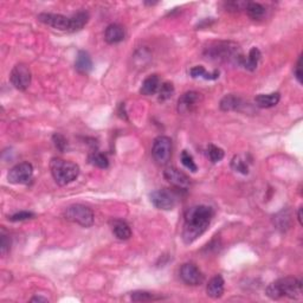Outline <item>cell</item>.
Returning <instances> with one entry per match:
<instances>
[{"label": "cell", "instance_id": "5", "mask_svg": "<svg viewBox=\"0 0 303 303\" xmlns=\"http://www.w3.org/2000/svg\"><path fill=\"white\" fill-rule=\"evenodd\" d=\"M64 217L83 227H90L94 224V212L90 207L82 204L70 205L64 211Z\"/></svg>", "mask_w": 303, "mask_h": 303}, {"label": "cell", "instance_id": "24", "mask_svg": "<svg viewBox=\"0 0 303 303\" xmlns=\"http://www.w3.org/2000/svg\"><path fill=\"white\" fill-rule=\"evenodd\" d=\"M245 11H247L248 16L250 17L251 19H254V20L262 19V18L265 16V12H266L265 7L263 6L262 4H259V3H251V2H249Z\"/></svg>", "mask_w": 303, "mask_h": 303}, {"label": "cell", "instance_id": "28", "mask_svg": "<svg viewBox=\"0 0 303 303\" xmlns=\"http://www.w3.org/2000/svg\"><path fill=\"white\" fill-rule=\"evenodd\" d=\"M158 94H159V101H160V102H165V101L169 100L173 95H174V85H173L171 82L161 83Z\"/></svg>", "mask_w": 303, "mask_h": 303}, {"label": "cell", "instance_id": "1", "mask_svg": "<svg viewBox=\"0 0 303 303\" xmlns=\"http://www.w3.org/2000/svg\"><path fill=\"white\" fill-rule=\"evenodd\" d=\"M215 212L207 205H196L185 212V223L183 229V240L185 244H192L201 234L206 232Z\"/></svg>", "mask_w": 303, "mask_h": 303}, {"label": "cell", "instance_id": "2", "mask_svg": "<svg viewBox=\"0 0 303 303\" xmlns=\"http://www.w3.org/2000/svg\"><path fill=\"white\" fill-rule=\"evenodd\" d=\"M265 294L271 300H280L282 297L297 300L302 296V282L296 277H283L270 283L266 287Z\"/></svg>", "mask_w": 303, "mask_h": 303}, {"label": "cell", "instance_id": "38", "mask_svg": "<svg viewBox=\"0 0 303 303\" xmlns=\"http://www.w3.org/2000/svg\"><path fill=\"white\" fill-rule=\"evenodd\" d=\"M297 219H298V223H300V225H302V207L298 208V214H297Z\"/></svg>", "mask_w": 303, "mask_h": 303}, {"label": "cell", "instance_id": "18", "mask_svg": "<svg viewBox=\"0 0 303 303\" xmlns=\"http://www.w3.org/2000/svg\"><path fill=\"white\" fill-rule=\"evenodd\" d=\"M243 106V100H241L239 96L232 95V94L223 97L221 103H219V108H221V110L223 111L240 110V108Z\"/></svg>", "mask_w": 303, "mask_h": 303}, {"label": "cell", "instance_id": "16", "mask_svg": "<svg viewBox=\"0 0 303 303\" xmlns=\"http://www.w3.org/2000/svg\"><path fill=\"white\" fill-rule=\"evenodd\" d=\"M75 69L77 73L82 75H86L92 71L93 59L89 53L84 51V50L78 51L77 57H76V60H75Z\"/></svg>", "mask_w": 303, "mask_h": 303}, {"label": "cell", "instance_id": "10", "mask_svg": "<svg viewBox=\"0 0 303 303\" xmlns=\"http://www.w3.org/2000/svg\"><path fill=\"white\" fill-rule=\"evenodd\" d=\"M38 20L41 23L51 26L56 30L70 32L71 30V19L70 17H66L63 14L56 13H41L38 14Z\"/></svg>", "mask_w": 303, "mask_h": 303}, {"label": "cell", "instance_id": "14", "mask_svg": "<svg viewBox=\"0 0 303 303\" xmlns=\"http://www.w3.org/2000/svg\"><path fill=\"white\" fill-rule=\"evenodd\" d=\"M126 38V31L120 24L108 25L104 31V39L108 44H117Z\"/></svg>", "mask_w": 303, "mask_h": 303}, {"label": "cell", "instance_id": "15", "mask_svg": "<svg viewBox=\"0 0 303 303\" xmlns=\"http://www.w3.org/2000/svg\"><path fill=\"white\" fill-rule=\"evenodd\" d=\"M224 279L221 275H217L208 281L206 286V293L211 298H221L224 294Z\"/></svg>", "mask_w": 303, "mask_h": 303}, {"label": "cell", "instance_id": "17", "mask_svg": "<svg viewBox=\"0 0 303 303\" xmlns=\"http://www.w3.org/2000/svg\"><path fill=\"white\" fill-rule=\"evenodd\" d=\"M281 100V94L280 93H271V94H261V95L256 96L255 102L256 106L259 108H272L279 104Z\"/></svg>", "mask_w": 303, "mask_h": 303}, {"label": "cell", "instance_id": "35", "mask_svg": "<svg viewBox=\"0 0 303 303\" xmlns=\"http://www.w3.org/2000/svg\"><path fill=\"white\" fill-rule=\"evenodd\" d=\"M52 140H53V143H55L56 148L58 150L64 152L68 148V141L63 135H60V134H58V133H56V134L52 136Z\"/></svg>", "mask_w": 303, "mask_h": 303}, {"label": "cell", "instance_id": "37", "mask_svg": "<svg viewBox=\"0 0 303 303\" xmlns=\"http://www.w3.org/2000/svg\"><path fill=\"white\" fill-rule=\"evenodd\" d=\"M31 302H49L48 298L41 297V296H36L34 298H31Z\"/></svg>", "mask_w": 303, "mask_h": 303}, {"label": "cell", "instance_id": "32", "mask_svg": "<svg viewBox=\"0 0 303 303\" xmlns=\"http://www.w3.org/2000/svg\"><path fill=\"white\" fill-rule=\"evenodd\" d=\"M249 2H244V0H232V2H226L224 4L226 11L230 12H239L241 10L247 9Z\"/></svg>", "mask_w": 303, "mask_h": 303}, {"label": "cell", "instance_id": "4", "mask_svg": "<svg viewBox=\"0 0 303 303\" xmlns=\"http://www.w3.org/2000/svg\"><path fill=\"white\" fill-rule=\"evenodd\" d=\"M204 56L207 59L216 62H226V60L236 58L240 60V55L238 53V45L232 42H216L205 48Z\"/></svg>", "mask_w": 303, "mask_h": 303}, {"label": "cell", "instance_id": "11", "mask_svg": "<svg viewBox=\"0 0 303 303\" xmlns=\"http://www.w3.org/2000/svg\"><path fill=\"white\" fill-rule=\"evenodd\" d=\"M180 279L187 286H200L204 282V275L193 263H185L180 268Z\"/></svg>", "mask_w": 303, "mask_h": 303}, {"label": "cell", "instance_id": "33", "mask_svg": "<svg viewBox=\"0 0 303 303\" xmlns=\"http://www.w3.org/2000/svg\"><path fill=\"white\" fill-rule=\"evenodd\" d=\"M275 221H276L277 229L286 230V229H288V227H289V224H290V216H289V214H288V212L282 211L276 216Z\"/></svg>", "mask_w": 303, "mask_h": 303}, {"label": "cell", "instance_id": "27", "mask_svg": "<svg viewBox=\"0 0 303 303\" xmlns=\"http://www.w3.org/2000/svg\"><path fill=\"white\" fill-rule=\"evenodd\" d=\"M89 161L90 164L99 168H107L109 166V160H108L107 155L100 153V152H93L89 155Z\"/></svg>", "mask_w": 303, "mask_h": 303}, {"label": "cell", "instance_id": "7", "mask_svg": "<svg viewBox=\"0 0 303 303\" xmlns=\"http://www.w3.org/2000/svg\"><path fill=\"white\" fill-rule=\"evenodd\" d=\"M31 81L32 74L30 68L26 64L19 63L17 66H14L13 69L11 70L10 82L12 83L14 88L20 90V92H25L30 86Z\"/></svg>", "mask_w": 303, "mask_h": 303}, {"label": "cell", "instance_id": "12", "mask_svg": "<svg viewBox=\"0 0 303 303\" xmlns=\"http://www.w3.org/2000/svg\"><path fill=\"white\" fill-rule=\"evenodd\" d=\"M164 176L167 181L179 190H187L191 185V179L185 173L175 167H167L164 171Z\"/></svg>", "mask_w": 303, "mask_h": 303}, {"label": "cell", "instance_id": "36", "mask_svg": "<svg viewBox=\"0 0 303 303\" xmlns=\"http://www.w3.org/2000/svg\"><path fill=\"white\" fill-rule=\"evenodd\" d=\"M294 76L297 79V82L302 84V57L300 56L297 59L296 66L294 68Z\"/></svg>", "mask_w": 303, "mask_h": 303}, {"label": "cell", "instance_id": "13", "mask_svg": "<svg viewBox=\"0 0 303 303\" xmlns=\"http://www.w3.org/2000/svg\"><path fill=\"white\" fill-rule=\"evenodd\" d=\"M201 101V94L197 92H187L178 100V111L180 114H189L198 107Z\"/></svg>", "mask_w": 303, "mask_h": 303}, {"label": "cell", "instance_id": "19", "mask_svg": "<svg viewBox=\"0 0 303 303\" xmlns=\"http://www.w3.org/2000/svg\"><path fill=\"white\" fill-rule=\"evenodd\" d=\"M161 83L160 78H159L158 75H150L147 77L145 81L142 82L141 89H140V93L145 96H150L154 95L155 93L159 92V88H160Z\"/></svg>", "mask_w": 303, "mask_h": 303}, {"label": "cell", "instance_id": "31", "mask_svg": "<svg viewBox=\"0 0 303 303\" xmlns=\"http://www.w3.org/2000/svg\"><path fill=\"white\" fill-rule=\"evenodd\" d=\"M181 162H183V165L185 166L187 169H190L191 172L194 173L198 171V166L196 164V161H194L193 157L187 150L181 152Z\"/></svg>", "mask_w": 303, "mask_h": 303}, {"label": "cell", "instance_id": "9", "mask_svg": "<svg viewBox=\"0 0 303 303\" xmlns=\"http://www.w3.org/2000/svg\"><path fill=\"white\" fill-rule=\"evenodd\" d=\"M150 201L159 210L169 211L174 208L176 204L175 194L168 190H157L150 193Z\"/></svg>", "mask_w": 303, "mask_h": 303}, {"label": "cell", "instance_id": "20", "mask_svg": "<svg viewBox=\"0 0 303 303\" xmlns=\"http://www.w3.org/2000/svg\"><path fill=\"white\" fill-rule=\"evenodd\" d=\"M261 57H262L261 51H259V50L257 48H252L250 50V52H249V56L247 57V58H244L243 56L240 57L239 63L247 70H249V71H255L256 69H257L259 60H261Z\"/></svg>", "mask_w": 303, "mask_h": 303}, {"label": "cell", "instance_id": "29", "mask_svg": "<svg viewBox=\"0 0 303 303\" xmlns=\"http://www.w3.org/2000/svg\"><path fill=\"white\" fill-rule=\"evenodd\" d=\"M207 155L210 158V160L214 162V164H217V162L222 161L223 158H224V150H223L221 147L215 146V145H210L207 148Z\"/></svg>", "mask_w": 303, "mask_h": 303}, {"label": "cell", "instance_id": "6", "mask_svg": "<svg viewBox=\"0 0 303 303\" xmlns=\"http://www.w3.org/2000/svg\"><path fill=\"white\" fill-rule=\"evenodd\" d=\"M152 155L159 165H166L172 157V140L168 136H158L152 147Z\"/></svg>", "mask_w": 303, "mask_h": 303}, {"label": "cell", "instance_id": "26", "mask_svg": "<svg viewBox=\"0 0 303 303\" xmlns=\"http://www.w3.org/2000/svg\"><path fill=\"white\" fill-rule=\"evenodd\" d=\"M131 298L132 301L134 302H150V301L162 300L161 296H157L155 294H152L149 291H143V290L133 291L131 295Z\"/></svg>", "mask_w": 303, "mask_h": 303}, {"label": "cell", "instance_id": "8", "mask_svg": "<svg viewBox=\"0 0 303 303\" xmlns=\"http://www.w3.org/2000/svg\"><path fill=\"white\" fill-rule=\"evenodd\" d=\"M34 176V166L30 162H20L10 169L7 180L14 185L27 184Z\"/></svg>", "mask_w": 303, "mask_h": 303}, {"label": "cell", "instance_id": "21", "mask_svg": "<svg viewBox=\"0 0 303 303\" xmlns=\"http://www.w3.org/2000/svg\"><path fill=\"white\" fill-rule=\"evenodd\" d=\"M111 230L114 236L120 240H127L132 237V229L125 221L111 222Z\"/></svg>", "mask_w": 303, "mask_h": 303}, {"label": "cell", "instance_id": "34", "mask_svg": "<svg viewBox=\"0 0 303 303\" xmlns=\"http://www.w3.org/2000/svg\"><path fill=\"white\" fill-rule=\"evenodd\" d=\"M35 215L32 214V212H28V211H20V212H17V214H14L9 217V221L10 222H13V223H17V222H24V221H28V219L34 218Z\"/></svg>", "mask_w": 303, "mask_h": 303}, {"label": "cell", "instance_id": "22", "mask_svg": "<svg viewBox=\"0 0 303 303\" xmlns=\"http://www.w3.org/2000/svg\"><path fill=\"white\" fill-rule=\"evenodd\" d=\"M71 19V30L70 32H77L81 31L83 27L88 24L89 21V13L86 11H79V12L75 13L73 17H70Z\"/></svg>", "mask_w": 303, "mask_h": 303}, {"label": "cell", "instance_id": "3", "mask_svg": "<svg viewBox=\"0 0 303 303\" xmlns=\"http://www.w3.org/2000/svg\"><path fill=\"white\" fill-rule=\"evenodd\" d=\"M50 171L55 181L60 186L69 185L77 179L79 167L73 161L63 160L60 158H53L50 161Z\"/></svg>", "mask_w": 303, "mask_h": 303}, {"label": "cell", "instance_id": "25", "mask_svg": "<svg viewBox=\"0 0 303 303\" xmlns=\"http://www.w3.org/2000/svg\"><path fill=\"white\" fill-rule=\"evenodd\" d=\"M231 168L234 172H238L244 175H247L249 173V164L243 158V155H236V157H233L232 160H231Z\"/></svg>", "mask_w": 303, "mask_h": 303}, {"label": "cell", "instance_id": "23", "mask_svg": "<svg viewBox=\"0 0 303 303\" xmlns=\"http://www.w3.org/2000/svg\"><path fill=\"white\" fill-rule=\"evenodd\" d=\"M190 75L192 78H204L207 81H214L219 77V71H214V73H207L203 66H196L190 70Z\"/></svg>", "mask_w": 303, "mask_h": 303}, {"label": "cell", "instance_id": "30", "mask_svg": "<svg viewBox=\"0 0 303 303\" xmlns=\"http://www.w3.org/2000/svg\"><path fill=\"white\" fill-rule=\"evenodd\" d=\"M11 249V238L10 234L6 232L5 230L2 229V232H0V252H2V256H5L10 252Z\"/></svg>", "mask_w": 303, "mask_h": 303}]
</instances>
